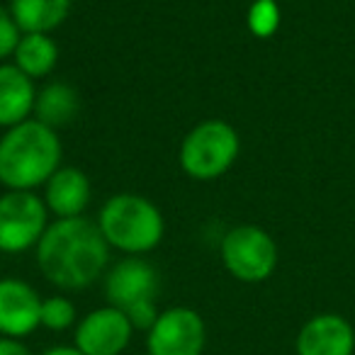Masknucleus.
<instances>
[{"label":"nucleus","instance_id":"f257e3e1","mask_svg":"<svg viewBox=\"0 0 355 355\" xmlns=\"http://www.w3.org/2000/svg\"><path fill=\"white\" fill-rule=\"evenodd\" d=\"M110 263V243L98 224L85 217L56 219L37 243V266L59 290L90 287Z\"/></svg>","mask_w":355,"mask_h":355},{"label":"nucleus","instance_id":"f03ea898","mask_svg":"<svg viewBox=\"0 0 355 355\" xmlns=\"http://www.w3.org/2000/svg\"><path fill=\"white\" fill-rule=\"evenodd\" d=\"M61 168L56 129L27 119L0 137V183L8 190H35L46 185Z\"/></svg>","mask_w":355,"mask_h":355},{"label":"nucleus","instance_id":"7ed1b4c3","mask_svg":"<svg viewBox=\"0 0 355 355\" xmlns=\"http://www.w3.org/2000/svg\"><path fill=\"white\" fill-rule=\"evenodd\" d=\"M98 227L110 248H117L127 256H144L163 241L166 219L151 200L134 193H119L103 205Z\"/></svg>","mask_w":355,"mask_h":355},{"label":"nucleus","instance_id":"20e7f679","mask_svg":"<svg viewBox=\"0 0 355 355\" xmlns=\"http://www.w3.org/2000/svg\"><path fill=\"white\" fill-rule=\"evenodd\" d=\"M158 272L141 256H129L110 268L105 275V300L110 306H117L132 321L134 331L146 334L158 319Z\"/></svg>","mask_w":355,"mask_h":355},{"label":"nucleus","instance_id":"39448f33","mask_svg":"<svg viewBox=\"0 0 355 355\" xmlns=\"http://www.w3.org/2000/svg\"><path fill=\"white\" fill-rule=\"evenodd\" d=\"M241 151L236 129L224 119H207L190 129L180 144V168L193 180L222 178Z\"/></svg>","mask_w":355,"mask_h":355},{"label":"nucleus","instance_id":"423d86ee","mask_svg":"<svg viewBox=\"0 0 355 355\" xmlns=\"http://www.w3.org/2000/svg\"><path fill=\"white\" fill-rule=\"evenodd\" d=\"M219 256L232 277L239 282H266L277 268V246L266 229L256 224H241L222 239Z\"/></svg>","mask_w":355,"mask_h":355},{"label":"nucleus","instance_id":"0eeeda50","mask_svg":"<svg viewBox=\"0 0 355 355\" xmlns=\"http://www.w3.org/2000/svg\"><path fill=\"white\" fill-rule=\"evenodd\" d=\"M46 214L44 200L32 190H8L0 195V253L15 256L37 248L49 227Z\"/></svg>","mask_w":355,"mask_h":355},{"label":"nucleus","instance_id":"6e6552de","mask_svg":"<svg viewBox=\"0 0 355 355\" xmlns=\"http://www.w3.org/2000/svg\"><path fill=\"white\" fill-rule=\"evenodd\" d=\"M207 345V324L193 306H171L158 314L146 331V355H202Z\"/></svg>","mask_w":355,"mask_h":355},{"label":"nucleus","instance_id":"1a4fd4ad","mask_svg":"<svg viewBox=\"0 0 355 355\" xmlns=\"http://www.w3.org/2000/svg\"><path fill=\"white\" fill-rule=\"evenodd\" d=\"M134 326L117 306H100L78 319L73 345L83 355H122L129 348Z\"/></svg>","mask_w":355,"mask_h":355},{"label":"nucleus","instance_id":"9d476101","mask_svg":"<svg viewBox=\"0 0 355 355\" xmlns=\"http://www.w3.org/2000/svg\"><path fill=\"white\" fill-rule=\"evenodd\" d=\"M42 297L20 277H0V336L25 338L40 329Z\"/></svg>","mask_w":355,"mask_h":355},{"label":"nucleus","instance_id":"9b49d317","mask_svg":"<svg viewBox=\"0 0 355 355\" xmlns=\"http://www.w3.org/2000/svg\"><path fill=\"white\" fill-rule=\"evenodd\" d=\"M297 355H353L355 329L340 314H316L300 329Z\"/></svg>","mask_w":355,"mask_h":355},{"label":"nucleus","instance_id":"f8f14e48","mask_svg":"<svg viewBox=\"0 0 355 355\" xmlns=\"http://www.w3.org/2000/svg\"><path fill=\"white\" fill-rule=\"evenodd\" d=\"M90 202V180L80 168H59L46 180L44 205L56 219L83 217Z\"/></svg>","mask_w":355,"mask_h":355},{"label":"nucleus","instance_id":"ddd939ff","mask_svg":"<svg viewBox=\"0 0 355 355\" xmlns=\"http://www.w3.org/2000/svg\"><path fill=\"white\" fill-rule=\"evenodd\" d=\"M35 80L15 64H0V127H17L35 112Z\"/></svg>","mask_w":355,"mask_h":355},{"label":"nucleus","instance_id":"4468645a","mask_svg":"<svg viewBox=\"0 0 355 355\" xmlns=\"http://www.w3.org/2000/svg\"><path fill=\"white\" fill-rule=\"evenodd\" d=\"M22 35H49L71 12V0H10L8 10Z\"/></svg>","mask_w":355,"mask_h":355},{"label":"nucleus","instance_id":"2eb2a0df","mask_svg":"<svg viewBox=\"0 0 355 355\" xmlns=\"http://www.w3.org/2000/svg\"><path fill=\"white\" fill-rule=\"evenodd\" d=\"M78 114V93L69 83H49L37 93L35 119L51 129L69 124Z\"/></svg>","mask_w":355,"mask_h":355},{"label":"nucleus","instance_id":"dca6fc26","mask_svg":"<svg viewBox=\"0 0 355 355\" xmlns=\"http://www.w3.org/2000/svg\"><path fill=\"white\" fill-rule=\"evenodd\" d=\"M12 59H15L17 69L30 76L32 80L44 78L54 71L56 61H59V46L49 35H22Z\"/></svg>","mask_w":355,"mask_h":355},{"label":"nucleus","instance_id":"f3484780","mask_svg":"<svg viewBox=\"0 0 355 355\" xmlns=\"http://www.w3.org/2000/svg\"><path fill=\"white\" fill-rule=\"evenodd\" d=\"M78 311H76V304L64 295H51L46 300H42V314H40V326L46 331H54V334H61V331H69L78 324Z\"/></svg>","mask_w":355,"mask_h":355},{"label":"nucleus","instance_id":"a211bd4d","mask_svg":"<svg viewBox=\"0 0 355 355\" xmlns=\"http://www.w3.org/2000/svg\"><path fill=\"white\" fill-rule=\"evenodd\" d=\"M277 25H280V8L275 0H256L248 10V27L253 35L266 40V37L275 35Z\"/></svg>","mask_w":355,"mask_h":355},{"label":"nucleus","instance_id":"6ab92c4d","mask_svg":"<svg viewBox=\"0 0 355 355\" xmlns=\"http://www.w3.org/2000/svg\"><path fill=\"white\" fill-rule=\"evenodd\" d=\"M20 40H22V32L15 25L12 15L8 10H0V61H6L8 56H15Z\"/></svg>","mask_w":355,"mask_h":355},{"label":"nucleus","instance_id":"aec40b11","mask_svg":"<svg viewBox=\"0 0 355 355\" xmlns=\"http://www.w3.org/2000/svg\"><path fill=\"white\" fill-rule=\"evenodd\" d=\"M0 355H35L20 338H6L0 336Z\"/></svg>","mask_w":355,"mask_h":355},{"label":"nucleus","instance_id":"412c9836","mask_svg":"<svg viewBox=\"0 0 355 355\" xmlns=\"http://www.w3.org/2000/svg\"><path fill=\"white\" fill-rule=\"evenodd\" d=\"M40 355H83V353L76 345H51V348H46Z\"/></svg>","mask_w":355,"mask_h":355}]
</instances>
